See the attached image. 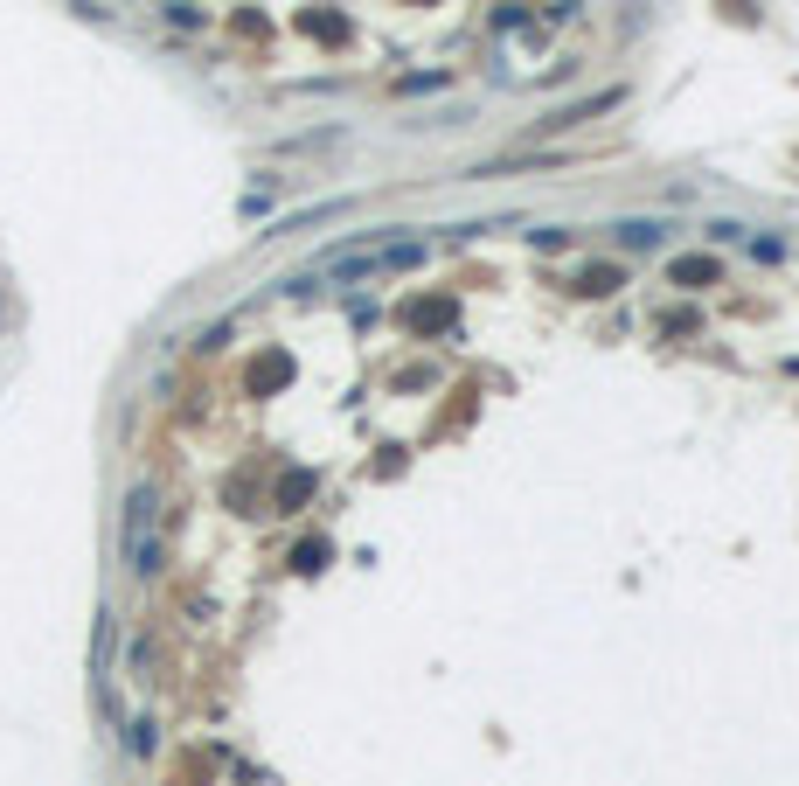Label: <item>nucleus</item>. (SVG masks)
<instances>
[{"label":"nucleus","mask_w":799,"mask_h":786,"mask_svg":"<svg viewBox=\"0 0 799 786\" xmlns=\"http://www.w3.org/2000/svg\"><path fill=\"white\" fill-rule=\"evenodd\" d=\"M126 564L139 578L160 564V494L153 487H133L126 494Z\"/></svg>","instance_id":"obj_1"},{"label":"nucleus","mask_w":799,"mask_h":786,"mask_svg":"<svg viewBox=\"0 0 799 786\" xmlns=\"http://www.w3.org/2000/svg\"><path fill=\"white\" fill-rule=\"evenodd\" d=\"M619 244H626V251H661L667 223H619Z\"/></svg>","instance_id":"obj_2"},{"label":"nucleus","mask_w":799,"mask_h":786,"mask_svg":"<svg viewBox=\"0 0 799 786\" xmlns=\"http://www.w3.org/2000/svg\"><path fill=\"white\" fill-rule=\"evenodd\" d=\"M709 279H716L709 258H674V286H709Z\"/></svg>","instance_id":"obj_3"},{"label":"nucleus","mask_w":799,"mask_h":786,"mask_svg":"<svg viewBox=\"0 0 799 786\" xmlns=\"http://www.w3.org/2000/svg\"><path fill=\"white\" fill-rule=\"evenodd\" d=\"M577 286H584V293H612V286H619V272H605V265H598V272H584Z\"/></svg>","instance_id":"obj_4"},{"label":"nucleus","mask_w":799,"mask_h":786,"mask_svg":"<svg viewBox=\"0 0 799 786\" xmlns=\"http://www.w3.org/2000/svg\"><path fill=\"white\" fill-rule=\"evenodd\" d=\"M529 244H535V251H563L570 237H563V230H529Z\"/></svg>","instance_id":"obj_5"}]
</instances>
